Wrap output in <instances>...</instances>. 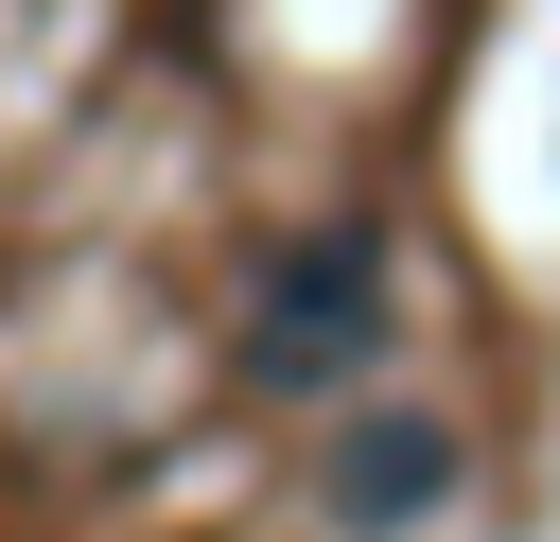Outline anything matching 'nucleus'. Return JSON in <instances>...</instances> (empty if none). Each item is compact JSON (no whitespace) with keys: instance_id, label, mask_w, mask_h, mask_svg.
I'll return each instance as SVG.
<instances>
[{"instance_id":"nucleus-1","label":"nucleus","mask_w":560,"mask_h":542,"mask_svg":"<svg viewBox=\"0 0 560 542\" xmlns=\"http://www.w3.org/2000/svg\"><path fill=\"white\" fill-rule=\"evenodd\" d=\"M368 350H385V245H368V227H298V245L262 262L245 367H262V385H332V367H368Z\"/></svg>"},{"instance_id":"nucleus-2","label":"nucleus","mask_w":560,"mask_h":542,"mask_svg":"<svg viewBox=\"0 0 560 542\" xmlns=\"http://www.w3.org/2000/svg\"><path fill=\"white\" fill-rule=\"evenodd\" d=\"M315 507H332L350 542H402V525H438V507H455V437H438V420H368V437L332 455V490H315Z\"/></svg>"}]
</instances>
